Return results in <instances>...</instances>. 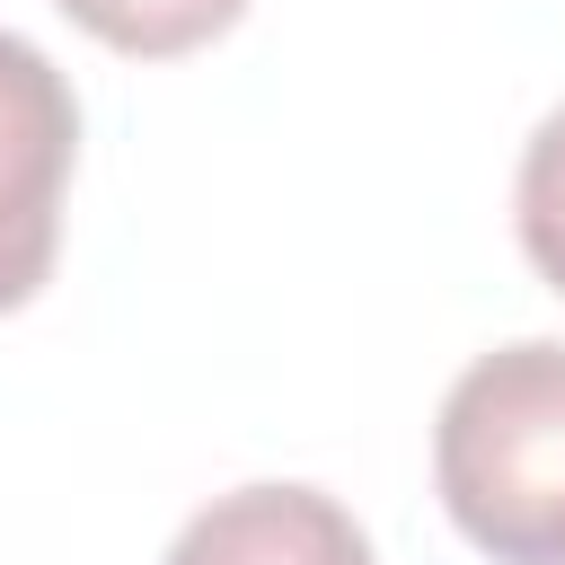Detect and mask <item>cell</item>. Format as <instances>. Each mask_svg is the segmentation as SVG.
<instances>
[{
    "instance_id": "277c9868",
    "label": "cell",
    "mask_w": 565,
    "mask_h": 565,
    "mask_svg": "<svg viewBox=\"0 0 565 565\" xmlns=\"http://www.w3.org/2000/svg\"><path fill=\"white\" fill-rule=\"evenodd\" d=\"M79 35H97L106 53H132V62H177V53H203L212 35H230L247 18V0H53Z\"/></svg>"
},
{
    "instance_id": "5b68a950",
    "label": "cell",
    "mask_w": 565,
    "mask_h": 565,
    "mask_svg": "<svg viewBox=\"0 0 565 565\" xmlns=\"http://www.w3.org/2000/svg\"><path fill=\"white\" fill-rule=\"evenodd\" d=\"M512 221H521V256L539 265V282L565 300V106L530 132L521 177H512Z\"/></svg>"
},
{
    "instance_id": "7a4b0ae2",
    "label": "cell",
    "mask_w": 565,
    "mask_h": 565,
    "mask_svg": "<svg viewBox=\"0 0 565 565\" xmlns=\"http://www.w3.org/2000/svg\"><path fill=\"white\" fill-rule=\"evenodd\" d=\"M71 168H79V97L44 44L0 26V318L53 282Z\"/></svg>"
},
{
    "instance_id": "6da1fadb",
    "label": "cell",
    "mask_w": 565,
    "mask_h": 565,
    "mask_svg": "<svg viewBox=\"0 0 565 565\" xmlns=\"http://www.w3.org/2000/svg\"><path fill=\"white\" fill-rule=\"evenodd\" d=\"M450 530L494 565H565V344L521 335L477 353L433 424Z\"/></svg>"
},
{
    "instance_id": "3957f363",
    "label": "cell",
    "mask_w": 565,
    "mask_h": 565,
    "mask_svg": "<svg viewBox=\"0 0 565 565\" xmlns=\"http://www.w3.org/2000/svg\"><path fill=\"white\" fill-rule=\"evenodd\" d=\"M159 565H371V539L318 486H238L212 494Z\"/></svg>"
}]
</instances>
